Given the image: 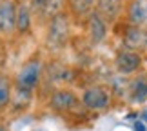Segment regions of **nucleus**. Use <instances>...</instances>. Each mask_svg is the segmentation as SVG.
Listing matches in <instances>:
<instances>
[{
  "label": "nucleus",
  "instance_id": "8",
  "mask_svg": "<svg viewBox=\"0 0 147 131\" xmlns=\"http://www.w3.org/2000/svg\"><path fill=\"white\" fill-rule=\"evenodd\" d=\"M129 18L136 26L147 20V0H134L129 7Z\"/></svg>",
  "mask_w": 147,
  "mask_h": 131
},
{
  "label": "nucleus",
  "instance_id": "12",
  "mask_svg": "<svg viewBox=\"0 0 147 131\" xmlns=\"http://www.w3.org/2000/svg\"><path fill=\"white\" fill-rule=\"evenodd\" d=\"M93 2L94 0H71V7L76 15H86L93 7Z\"/></svg>",
  "mask_w": 147,
  "mask_h": 131
},
{
  "label": "nucleus",
  "instance_id": "10",
  "mask_svg": "<svg viewBox=\"0 0 147 131\" xmlns=\"http://www.w3.org/2000/svg\"><path fill=\"white\" fill-rule=\"evenodd\" d=\"M73 102H75V96L71 91H56L51 98V104L55 109H67V107H71Z\"/></svg>",
  "mask_w": 147,
  "mask_h": 131
},
{
  "label": "nucleus",
  "instance_id": "11",
  "mask_svg": "<svg viewBox=\"0 0 147 131\" xmlns=\"http://www.w3.org/2000/svg\"><path fill=\"white\" fill-rule=\"evenodd\" d=\"M16 27L22 33L29 29V9L26 5H20L18 7V13H16Z\"/></svg>",
  "mask_w": 147,
  "mask_h": 131
},
{
  "label": "nucleus",
  "instance_id": "6",
  "mask_svg": "<svg viewBox=\"0 0 147 131\" xmlns=\"http://www.w3.org/2000/svg\"><path fill=\"white\" fill-rule=\"evenodd\" d=\"M89 37H91L93 44L102 42L104 37H105V24H104V20L100 18L98 13H93L89 16Z\"/></svg>",
  "mask_w": 147,
  "mask_h": 131
},
{
  "label": "nucleus",
  "instance_id": "4",
  "mask_svg": "<svg viewBox=\"0 0 147 131\" xmlns=\"http://www.w3.org/2000/svg\"><path fill=\"white\" fill-rule=\"evenodd\" d=\"M16 24V13L15 5L11 2H2L0 4V31L9 33Z\"/></svg>",
  "mask_w": 147,
  "mask_h": 131
},
{
  "label": "nucleus",
  "instance_id": "7",
  "mask_svg": "<svg viewBox=\"0 0 147 131\" xmlns=\"http://www.w3.org/2000/svg\"><path fill=\"white\" fill-rule=\"evenodd\" d=\"M125 44L133 49H140L147 45V33L140 27H129L125 31Z\"/></svg>",
  "mask_w": 147,
  "mask_h": 131
},
{
  "label": "nucleus",
  "instance_id": "14",
  "mask_svg": "<svg viewBox=\"0 0 147 131\" xmlns=\"http://www.w3.org/2000/svg\"><path fill=\"white\" fill-rule=\"evenodd\" d=\"M51 0H31V11L33 13H46Z\"/></svg>",
  "mask_w": 147,
  "mask_h": 131
},
{
  "label": "nucleus",
  "instance_id": "13",
  "mask_svg": "<svg viewBox=\"0 0 147 131\" xmlns=\"http://www.w3.org/2000/svg\"><path fill=\"white\" fill-rule=\"evenodd\" d=\"M9 100V84L4 77H0V106H4Z\"/></svg>",
  "mask_w": 147,
  "mask_h": 131
},
{
  "label": "nucleus",
  "instance_id": "18",
  "mask_svg": "<svg viewBox=\"0 0 147 131\" xmlns=\"http://www.w3.org/2000/svg\"><path fill=\"white\" fill-rule=\"evenodd\" d=\"M0 131H4V129H2V128H0Z\"/></svg>",
  "mask_w": 147,
  "mask_h": 131
},
{
  "label": "nucleus",
  "instance_id": "2",
  "mask_svg": "<svg viewBox=\"0 0 147 131\" xmlns=\"http://www.w3.org/2000/svg\"><path fill=\"white\" fill-rule=\"evenodd\" d=\"M38 73H40V64H38V62H29V64H26V67L18 75V86L26 88V89L35 88L36 82H38Z\"/></svg>",
  "mask_w": 147,
  "mask_h": 131
},
{
  "label": "nucleus",
  "instance_id": "1",
  "mask_svg": "<svg viewBox=\"0 0 147 131\" xmlns=\"http://www.w3.org/2000/svg\"><path fill=\"white\" fill-rule=\"evenodd\" d=\"M67 33H69V27H67V16L65 15H56L53 22H51L49 27V37H47V44L53 45V48H62L67 40Z\"/></svg>",
  "mask_w": 147,
  "mask_h": 131
},
{
  "label": "nucleus",
  "instance_id": "3",
  "mask_svg": "<svg viewBox=\"0 0 147 131\" xmlns=\"http://www.w3.org/2000/svg\"><path fill=\"white\" fill-rule=\"evenodd\" d=\"M107 102H109L107 93L100 88H91L84 93V104L87 107H91V109H104L107 106Z\"/></svg>",
  "mask_w": 147,
  "mask_h": 131
},
{
  "label": "nucleus",
  "instance_id": "17",
  "mask_svg": "<svg viewBox=\"0 0 147 131\" xmlns=\"http://www.w3.org/2000/svg\"><path fill=\"white\" fill-rule=\"evenodd\" d=\"M142 118H144V120H147V111H145L144 115H142Z\"/></svg>",
  "mask_w": 147,
  "mask_h": 131
},
{
  "label": "nucleus",
  "instance_id": "5",
  "mask_svg": "<svg viewBox=\"0 0 147 131\" xmlns=\"http://www.w3.org/2000/svg\"><path fill=\"white\" fill-rule=\"evenodd\" d=\"M138 66H140V56L136 53H131V51H123L116 58V69L120 73H125V75L136 71Z\"/></svg>",
  "mask_w": 147,
  "mask_h": 131
},
{
  "label": "nucleus",
  "instance_id": "16",
  "mask_svg": "<svg viewBox=\"0 0 147 131\" xmlns=\"http://www.w3.org/2000/svg\"><path fill=\"white\" fill-rule=\"evenodd\" d=\"M134 131H145V126H144V124L142 122H134Z\"/></svg>",
  "mask_w": 147,
  "mask_h": 131
},
{
  "label": "nucleus",
  "instance_id": "9",
  "mask_svg": "<svg viewBox=\"0 0 147 131\" xmlns=\"http://www.w3.org/2000/svg\"><path fill=\"white\" fill-rule=\"evenodd\" d=\"M122 9V0H98V11L107 18H115Z\"/></svg>",
  "mask_w": 147,
  "mask_h": 131
},
{
  "label": "nucleus",
  "instance_id": "15",
  "mask_svg": "<svg viewBox=\"0 0 147 131\" xmlns=\"http://www.w3.org/2000/svg\"><path fill=\"white\" fill-rule=\"evenodd\" d=\"M134 93H136V95H134V100H138V102L144 100L147 96V84L145 82H138L136 88H134Z\"/></svg>",
  "mask_w": 147,
  "mask_h": 131
}]
</instances>
